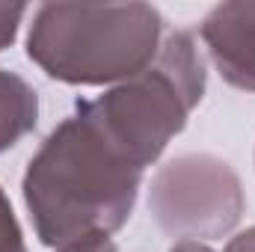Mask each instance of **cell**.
Segmentation results:
<instances>
[{
	"label": "cell",
	"instance_id": "1",
	"mask_svg": "<svg viewBox=\"0 0 255 252\" xmlns=\"http://www.w3.org/2000/svg\"><path fill=\"white\" fill-rule=\"evenodd\" d=\"M142 169L125 160L77 104L24 172V202L45 247L113 235L128 223Z\"/></svg>",
	"mask_w": 255,
	"mask_h": 252
},
{
	"label": "cell",
	"instance_id": "2",
	"mask_svg": "<svg viewBox=\"0 0 255 252\" xmlns=\"http://www.w3.org/2000/svg\"><path fill=\"white\" fill-rule=\"evenodd\" d=\"M163 18L148 3H42L27 57L60 83H125L154 63Z\"/></svg>",
	"mask_w": 255,
	"mask_h": 252
},
{
	"label": "cell",
	"instance_id": "3",
	"mask_svg": "<svg viewBox=\"0 0 255 252\" xmlns=\"http://www.w3.org/2000/svg\"><path fill=\"white\" fill-rule=\"evenodd\" d=\"M205 60L190 30L160 42L154 63L92 101H77L107 142L136 169L154 163L205 95Z\"/></svg>",
	"mask_w": 255,
	"mask_h": 252
},
{
	"label": "cell",
	"instance_id": "4",
	"mask_svg": "<svg viewBox=\"0 0 255 252\" xmlns=\"http://www.w3.org/2000/svg\"><path fill=\"white\" fill-rule=\"evenodd\" d=\"M247 208L238 172L217 154H181L157 169L148 211L160 232L178 241H214L229 235Z\"/></svg>",
	"mask_w": 255,
	"mask_h": 252
},
{
	"label": "cell",
	"instance_id": "5",
	"mask_svg": "<svg viewBox=\"0 0 255 252\" xmlns=\"http://www.w3.org/2000/svg\"><path fill=\"white\" fill-rule=\"evenodd\" d=\"M199 36L223 80L255 92V0L214 6L199 24Z\"/></svg>",
	"mask_w": 255,
	"mask_h": 252
},
{
	"label": "cell",
	"instance_id": "6",
	"mask_svg": "<svg viewBox=\"0 0 255 252\" xmlns=\"http://www.w3.org/2000/svg\"><path fill=\"white\" fill-rule=\"evenodd\" d=\"M39 122V95L15 71L0 68V151L24 139Z\"/></svg>",
	"mask_w": 255,
	"mask_h": 252
},
{
	"label": "cell",
	"instance_id": "7",
	"mask_svg": "<svg viewBox=\"0 0 255 252\" xmlns=\"http://www.w3.org/2000/svg\"><path fill=\"white\" fill-rule=\"evenodd\" d=\"M0 252H27L21 226H18L15 211H12L3 190H0Z\"/></svg>",
	"mask_w": 255,
	"mask_h": 252
},
{
	"label": "cell",
	"instance_id": "8",
	"mask_svg": "<svg viewBox=\"0 0 255 252\" xmlns=\"http://www.w3.org/2000/svg\"><path fill=\"white\" fill-rule=\"evenodd\" d=\"M24 15H27L24 3H0V51L15 42Z\"/></svg>",
	"mask_w": 255,
	"mask_h": 252
},
{
	"label": "cell",
	"instance_id": "9",
	"mask_svg": "<svg viewBox=\"0 0 255 252\" xmlns=\"http://www.w3.org/2000/svg\"><path fill=\"white\" fill-rule=\"evenodd\" d=\"M57 252H119V250L110 241V235H83L71 244L57 247Z\"/></svg>",
	"mask_w": 255,
	"mask_h": 252
},
{
	"label": "cell",
	"instance_id": "10",
	"mask_svg": "<svg viewBox=\"0 0 255 252\" xmlns=\"http://www.w3.org/2000/svg\"><path fill=\"white\" fill-rule=\"evenodd\" d=\"M226 252H255V226L247 229V232H241V235H235L229 241Z\"/></svg>",
	"mask_w": 255,
	"mask_h": 252
},
{
	"label": "cell",
	"instance_id": "11",
	"mask_svg": "<svg viewBox=\"0 0 255 252\" xmlns=\"http://www.w3.org/2000/svg\"><path fill=\"white\" fill-rule=\"evenodd\" d=\"M169 252H214V250L205 247L202 241H175V247Z\"/></svg>",
	"mask_w": 255,
	"mask_h": 252
}]
</instances>
